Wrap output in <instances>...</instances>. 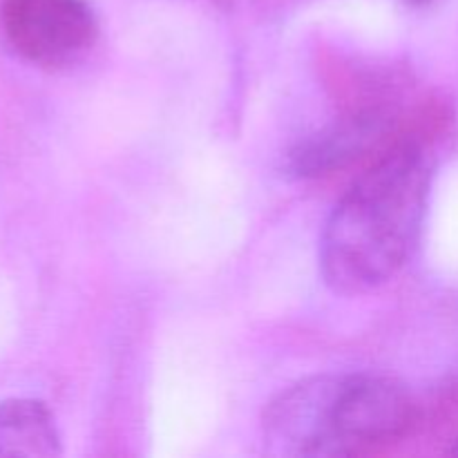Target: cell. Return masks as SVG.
Listing matches in <instances>:
<instances>
[{
	"instance_id": "1",
	"label": "cell",
	"mask_w": 458,
	"mask_h": 458,
	"mask_svg": "<svg viewBox=\"0 0 458 458\" xmlns=\"http://www.w3.org/2000/svg\"><path fill=\"white\" fill-rule=\"evenodd\" d=\"M432 159L405 141L353 182L327 219L320 271L343 295H360L392 280L411 255L428 208Z\"/></svg>"
},
{
	"instance_id": "2",
	"label": "cell",
	"mask_w": 458,
	"mask_h": 458,
	"mask_svg": "<svg viewBox=\"0 0 458 458\" xmlns=\"http://www.w3.org/2000/svg\"><path fill=\"white\" fill-rule=\"evenodd\" d=\"M414 405L394 380L325 374L284 389L262 419L264 450L284 458L358 456L410 429Z\"/></svg>"
},
{
	"instance_id": "3",
	"label": "cell",
	"mask_w": 458,
	"mask_h": 458,
	"mask_svg": "<svg viewBox=\"0 0 458 458\" xmlns=\"http://www.w3.org/2000/svg\"><path fill=\"white\" fill-rule=\"evenodd\" d=\"M0 25L18 56L49 70L83 58L98 34L85 0H3Z\"/></svg>"
},
{
	"instance_id": "4",
	"label": "cell",
	"mask_w": 458,
	"mask_h": 458,
	"mask_svg": "<svg viewBox=\"0 0 458 458\" xmlns=\"http://www.w3.org/2000/svg\"><path fill=\"white\" fill-rule=\"evenodd\" d=\"M385 119L378 112L344 116L311 134L291 150L286 170L293 177L316 179L335 173L365 155L383 134Z\"/></svg>"
},
{
	"instance_id": "5",
	"label": "cell",
	"mask_w": 458,
	"mask_h": 458,
	"mask_svg": "<svg viewBox=\"0 0 458 458\" xmlns=\"http://www.w3.org/2000/svg\"><path fill=\"white\" fill-rule=\"evenodd\" d=\"M61 454V437L45 403L12 398L0 403V456L52 458Z\"/></svg>"
},
{
	"instance_id": "6",
	"label": "cell",
	"mask_w": 458,
	"mask_h": 458,
	"mask_svg": "<svg viewBox=\"0 0 458 458\" xmlns=\"http://www.w3.org/2000/svg\"><path fill=\"white\" fill-rule=\"evenodd\" d=\"M432 0H407V4H411V7H423V4H429Z\"/></svg>"
}]
</instances>
